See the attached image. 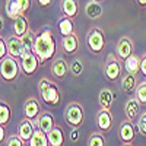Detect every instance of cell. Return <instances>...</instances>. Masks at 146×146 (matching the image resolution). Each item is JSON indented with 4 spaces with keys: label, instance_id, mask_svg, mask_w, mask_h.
<instances>
[{
    "label": "cell",
    "instance_id": "6da1fadb",
    "mask_svg": "<svg viewBox=\"0 0 146 146\" xmlns=\"http://www.w3.org/2000/svg\"><path fill=\"white\" fill-rule=\"evenodd\" d=\"M34 53L38 56L40 63H45L51 60L56 54V40L50 28H44L40 34H36V42Z\"/></svg>",
    "mask_w": 146,
    "mask_h": 146
},
{
    "label": "cell",
    "instance_id": "7a4b0ae2",
    "mask_svg": "<svg viewBox=\"0 0 146 146\" xmlns=\"http://www.w3.org/2000/svg\"><path fill=\"white\" fill-rule=\"evenodd\" d=\"M38 91H40V96L41 100L47 104V105H51L56 107L60 102V98H62V94H60L58 86L51 82L48 78H42L38 83Z\"/></svg>",
    "mask_w": 146,
    "mask_h": 146
},
{
    "label": "cell",
    "instance_id": "3957f363",
    "mask_svg": "<svg viewBox=\"0 0 146 146\" xmlns=\"http://www.w3.org/2000/svg\"><path fill=\"white\" fill-rule=\"evenodd\" d=\"M123 64H121L120 58L114 54H108L104 63V76L110 82H115L123 75Z\"/></svg>",
    "mask_w": 146,
    "mask_h": 146
},
{
    "label": "cell",
    "instance_id": "277c9868",
    "mask_svg": "<svg viewBox=\"0 0 146 146\" xmlns=\"http://www.w3.org/2000/svg\"><path fill=\"white\" fill-rule=\"evenodd\" d=\"M0 62H2V64H0V73H2L3 80H6V82L15 80L19 75V69H21V64L18 62V58L12 57V56H7L3 60H0Z\"/></svg>",
    "mask_w": 146,
    "mask_h": 146
},
{
    "label": "cell",
    "instance_id": "5b68a950",
    "mask_svg": "<svg viewBox=\"0 0 146 146\" xmlns=\"http://www.w3.org/2000/svg\"><path fill=\"white\" fill-rule=\"evenodd\" d=\"M83 118H85V113H83L82 105L79 102L69 104V107L66 108V113H64L66 123L72 129H78V127H80L83 124Z\"/></svg>",
    "mask_w": 146,
    "mask_h": 146
},
{
    "label": "cell",
    "instance_id": "8992f818",
    "mask_svg": "<svg viewBox=\"0 0 146 146\" xmlns=\"http://www.w3.org/2000/svg\"><path fill=\"white\" fill-rule=\"evenodd\" d=\"M31 7V0H6L5 13L10 19H16L21 15H25Z\"/></svg>",
    "mask_w": 146,
    "mask_h": 146
},
{
    "label": "cell",
    "instance_id": "52a82bcc",
    "mask_svg": "<svg viewBox=\"0 0 146 146\" xmlns=\"http://www.w3.org/2000/svg\"><path fill=\"white\" fill-rule=\"evenodd\" d=\"M86 45L89 51L94 54H100L105 47V35L101 28H92L86 36Z\"/></svg>",
    "mask_w": 146,
    "mask_h": 146
},
{
    "label": "cell",
    "instance_id": "ba28073f",
    "mask_svg": "<svg viewBox=\"0 0 146 146\" xmlns=\"http://www.w3.org/2000/svg\"><path fill=\"white\" fill-rule=\"evenodd\" d=\"M19 64H21L22 72L25 73V76H32L36 72V69H38V64H41V63H40L38 56L35 53L25 50V53L22 54V57L19 60Z\"/></svg>",
    "mask_w": 146,
    "mask_h": 146
},
{
    "label": "cell",
    "instance_id": "9c48e42d",
    "mask_svg": "<svg viewBox=\"0 0 146 146\" xmlns=\"http://www.w3.org/2000/svg\"><path fill=\"white\" fill-rule=\"evenodd\" d=\"M133 51H135V45H133L131 38H129V36H121L117 42V47H115L117 57L121 62H124V60H127L131 54H135Z\"/></svg>",
    "mask_w": 146,
    "mask_h": 146
},
{
    "label": "cell",
    "instance_id": "30bf717a",
    "mask_svg": "<svg viewBox=\"0 0 146 146\" xmlns=\"http://www.w3.org/2000/svg\"><path fill=\"white\" fill-rule=\"evenodd\" d=\"M135 135H136V129H135L133 121L124 120L118 129V137H120L121 143H131L135 140Z\"/></svg>",
    "mask_w": 146,
    "mask_h": 146
},
{
    "label": "cell",
    "instance_id": "8fae6325",
    "mask_svg": "<svg viewBox=\"0 0 146 146\" xmlns=\"http://www.w3.org/2000/svg\"><path fill=\"white\" fill-rule=\"evenodd\" d=\"M36 129H38V126L34 124L32 120L25 118V120H22L21 123H19V126H18V133H16V135H18L23 142L28 143V142L31 140V137L34 136V133H35Z\"/></svg>",
    "mask_w": 146,
    "mask_h": 146
},
{
    "label": "cell",
    "instance_id": "7c38bea8",
    "mask_svg": "<svg viewBox=\"0 0 146 146\" xmlns=\"http://www.w3.org/2000/svg\"><path fill=\"white\" fill-rule=\"evenodd\" d=\"M96 127L100 131H110L113 127V114L110 110L100 108L96 113Z\"/></svg>",
    "mask_w": 146,
    "mask_h": 146
},
{
    "label": "cell",
    "instance_id": "4fadbf2b",
    "mask_svg": "<svg viewBox=\"0 0 146 146\" xmlns=\"http://www.w3.org/2000/svg\"><path fill=\"white\" fill-rule=\"evenodd\" d=\"M40 102L38 100L35 98V96H29V98L27 100L25 105H23V114H25V118L28 120H32V121H38L36 118H38L41 114H40Z\"/></svg>",
    "mask_w": 146,
    "mask_h": 146
},
{
    "label": "cell",
    "instance_id": "5bb4252c",
    "mask_svg": "<svg viewBox=\"0 0 146 146\" xmlns=\"http://www.w3.org/2000/svg\"><path fill=\"white\" fill-rule=\"evenodd\" d=\"M7 42V50H9V56L15 57V58H19L22 57V54L25 53V48H23V42H22V38L16 35H12L6 40Z\"/></svg>",
    "mask_w": 146,
    "mask_h": 146
},
{
    "label": "cell",
    "instance_id": "9a60e30c",
    "mask_svg": "<svg viewBox=\"0 0 146 146\" xmlns=\"http://www.w3.org/2000/svg\"><path fill=\"white\" fill-rule=\"evenodd\" d=\"M69 64L66 63V60L63 57H57L53 64H51V73H53V76L57 78V79H63L66 78V75L69 73Z\"/></svg>",
    "mask_w": 146,
    "mask_h": 146
},
{
    "label": "cell",
    "instance_id": "2e32d148",
    "mask_svg": "<svg viewBox=\"0 0 146 146\" xmlns=\"http://www.w3.org/2000/svg\"><path fill=\"white\" fill-rule=\"evenodd\" d=\"M62 48L66 54H75L79 50V38L76 34H72L67 36H63L62 40Z\"/></svg>",
    "mask_w": 146,
    "mask_h": 146
},
{
    "label": "cell",
    "instance_id": "e0dca14e",
    "mask_svg": "<svg viewBox=\"0 0 146 146\" xmlns=\"http://www.w3.org/2000/svg\"><path fill=\"white\" fill-rule=\"evenodd\" d=\"M140 102L136 96H131V98L127 100L126 102V107H124V111H126V117L127 120H136L139 117V113H140Z\"/></svg>",
    "mask_w": 146,
    "mask_h": 146
},
{
    "label": "cell",
    "instance_id": "ac0fdd59",
    "mask_svg": "<svg viewBox=\"0 0 146 146\" xmlns=\"http://www.w3.org/2000/svg\"><path fill=\"white\" fill-rule=\"evenodd\" d=\"M85 15H86L91 21H96L102 16V6L96 0H89L85 5Z\"/></svg>",
    "mask_w": 146,
    "mask_h": 146
},
{
    "label": "cell",
    "instance_id": "d6986e66",
    "mask_svg": "<svg viewBox=\"0 0 146 146\" xmlns=\"http://www.w3.org/2000/svg\"><path fill=\"white\" fill-rule=\"evenodd\" d=\"M29 29H31L29 28V21L25 15H21L13 21V34L16 36H19V38H22Z\"/></svg>",
    "mask_w": 146,
    "mask_h": 146
},
{
    "label": "cell",
    "instance_id": "ffe728a7",
    "mask_svg": "<svg viewBox=\"0 0 146 146\" xmlns=\"http://www.w3.org/2000/svg\"><path fill=\"white\" fill-rule=\"evenodd\" d=\"M62 13L67 18H76L79 12V2L78 0H62Z\"/></svg>",
    "mask_w": 146,
    "mask_h": 146
},
{
    "label": "cell",
    "instance_id": "44dd1931",
    "mask_svg": "<svg viewBox=\"0 0 146 146\" xmlns=\"http://www.w3.org/2000/svg\"><path fill=\"white\" fill-rule=\"evenodd\" d=\"M54 127H56L54 117L50 113H41V115L38 117V129L48 135V133H50Z\"/></svg>",
    "mask_w": 146,
    "mask_h": 146
},
{
    "label": "cell",
    "instance_id": "7402d4cb",
    "mask_svg": "<svg viewBox=\"0 0 146 146\" xmlns=\"http://www.w3.org/2000/svg\"><path fill=\"white\" fill-rule=\"evenodd\" d=\"M123 67L126 70V73H131V75H136L140 72V64H142V58L137 57L136 54H131L127 60L123 62Z\"/></svg>",
    "mask_w": 146,
    "mask_h": 146
},
{
    "label": "cell",
    "instance_id": "603a6c76",
    "mask_svg": "<svg viewBox=\"0 0 146 146\" xmlns=\"http://www.w3.org/2000/svg\"><path fill=\"white\" fill-rule=\"evenodd\" d=\"M114 102V94L111 89H108V88H104L101 89L100 95H98V104H100V108L102 110H110Z\"/></svg>",
    "mask_w": 146,
    "mask_h": 146
},
{
    "label": "cell",
    "instance_id": "cb8c5ba5",
    "mask_svg": "<svg viewBox=\"0 0 146 146\" xmlns=\"http://www.w3.org/2000/svg\"><path fill=\"white\" fill-rule=\"evenodd\" d=\"M137 78L136 75H131V73H126V75L121 78V89L126 94H131L135 92L137 88Z\"/></svg>",
    "mask_w": 146,
    "mask_h": 146
},
{
    "label": "cell",
    "instance_id": "d4e9b609",
    "mask_svg": "<svg viewBox=\"0 0 146 146\" xmlns=\"http://www.w3.org/2000/svg\"><path fill=\"white\" fill-rule=\"evenodd\" d=\"M47 136H48L50 146H63L64 145V135H63V129L62 127L56 126Z\"/></svg>",
    "mask_w": 146,
    "mask_h": 146
},
{
    "label": "cell",
    "instance_id": "484cf974",
    "mask_svg": "<svg viewBox=\"0 0 146 146\" xmlns=\"http://www.w3.org/2000/svg\"><path fill=\"white\" fill-rule=\"evenodd\" d=\"M28 146H50L47 133H44V131L40 130V129H36L35 133H34V136H32L31 140L28 142Z\"/></svg>",
    "mask_w": 146,
    "mask_h": 146
},
{
    "label": "cell",
    "instance_id": "4316f807",
    "mask_svg": "<svg viewBox=\"0 0 146 146\" xmlns=\"http://www.w3.org/2000/svg\"><path fill=\"white\" fill-rule=\"evenodd\" d=\"M58 31H60V34H62L63 36L75 34V23H73L72 18L63 16L62 19H60L58 21Z\"/></svg>",
    "mask_w": 146,
    "mask_h": 146
},
{
    "label": "cell",
    "instance_id": "83f0119b",
    "mask_svg": "<svg viewBox=\"0 0 146 146\" xmlns=\"http://www.w3.org/2000/svg\"><path fill=\"white\" fill-rule=\"evenodd\" d=\"M22 42H23V48L27 51H32L34 53V48H35V42H36V34L29 29L25 35L22 36Z\"/></svg>",
    "mask_w": 146,
    "mask_h": 146
},
{
    "label": "cell",
    "instance_id": "f1b7e54d",
    "mask_svg": "<svg viewBox=\"0 0 146 146\" xmlns=\"http://www.w3.org/2000/svg\"><path fill=\"white\" fill-rule=\"evenodd\" d=\"M12 111H10V107L6 102H0V126H6L10 120Z\"/></svg>",
    "mask_w": 146,
    "mask_h": 146
},
{
    "label": "cell",
    "instance_id": "f546056e",
    "mask_svg": "<svg viewBox=\"0 0 146 146\" xmlns=\"http://www.w3.org/2000/svg\"><path fill=\"white\" fill-rule=\"evenodd\" d=\"M69 70H70V73L75 78H79L82 75V72H83V63H82V60L80 58H75L73 62H70Z\"/></svg>",
    "mask_w": 146,
    "mask_h": 146
},
{
    "label": "cell",
    "instance_id": "4dcf8cb0",
    "mask_svg": "<svg viewBox=\"0 0 146 146\" xmlns=\"http://www.w3.org/2000/svg\"><path fill=\"white\" fill-rule=\"evenodd\" d=\"M135 96L139 100V102L142 105H146V80H143L137 85V88L135 91Z\"/></svg>",
    "mask_w": 146,
    "mask_h": 146
},
{
    "label": "cell",
    "instance_id": "1f68e13d",
    "mask_svg": "<svg viewBox=\"0 0 146 146\" xmlns=\"http://www.w3.org/2000/svg\"><path fill=\"white\" fill-rule=\"evenodd\" d=\"M88 146H105V139L101 131L92 133L88 139Z\"/></svg>",
    "mask_w": 146,
    "mask_h": 146
},
{
    "label": "cell",
    "instance_id": "d6a6232c",
    "mask_svg": "<svg viewBox=\"0 0 146 146\" xmlns=\"http://www.w3.org/2000/svg\"><path fill=\"white\" fill-rule=\"evenodd\" d=\"M5 146H25V142H23L18 135H12L6 139Z\"/></svg>",
    "mask_w": 146,
    "mask_h": 146
},
{
    "label": "cell",
    "instance_id": "836d02e7",
    "mask_svg": "<svg viewBox=\"0 0 146 146\" xmlns=\"http://www.w3.org/2000/svg\"><path fill=\"white\" fill-rule=\"evenodd\" d=\"M137 130L142 136H146V113L140 114V117L137 120Z\"/></svg>",
    "mask_w": 146,
    "mask_h": 146
},
{
    "label": "cell",
    "instance_id": "e575fe53",
    "mask_svg": "<svg viewBox=\"0 0 146 146\" xmlns=\"http://www.w3.org/2000/svg\"><path fill=\"white\" fill-rule=\"evenodd\" d=\"M9 56V50H7V42L2 38L0 40V60H3L5 57Z\"/></svg>",
    "mask_w": 146,
    "mask_h": 146
},
{
    "label": "cell",
    "instance_id": "d590c367",
    "mask_svg": "<svg viewBox=\"0 0 146 146\" xmlns=\"http://www.w3.org/2000/svg\"><path fill=\"white\" fill-rule=\"evenodd\" d=\"M140 73L146 76V54L142 57V64H140Z\"/></svg>",
    "mask_w": 146,
    "mask_h": 146
},
{
    "label": "cell",
    "instance_id": "8d00e7d4",
    "mask_svg": "<svg viewBox=\"0 0 146 146\" xmlns=\"http://www.w3.org/2000/svg\"><path fill=\"white\" fill-rule=\"evenodd\" d=\"M70 139H72L73 142H76V140L79 139V133H78L76 129H73V130H72V133H70Z\"/></svg>",
    "mask_w": 146,
    "mask_h": 146
},
{
    "label": "cell",
    "instance_id": "74e56055",
    "mask_svg": "<svg viewBox=\"0 0 146 146\" xmlns=\"http://www.w3.org/2000/svg\"><path fill=\"white\" fill-rule=\"evenodd\" d=\"M5 127H6V126H0V142H2V143H3L5 136H6V130H5Z\"/></svg>",
    "mask_w": 146,
    "mask_h": 146
},
{
    "label": "cell",
    "instance_id": "f35d334b",
    "mask_svg": "<svg viewBox=\"0 0 146 146\" xmlns=\"http://www.w3.org/2000/svg\"><path fill=\"white\" fill-rule=\"evenodd\" d=\"M36 2L40 3V6L45 7V6H50V5H51V2H53V0H36Z\"/></svg>",
    "mask_w": 146,
    "mask_h": 146
},
{
    "label": "cell",
    "instance_id": "ab89813d",
    "mask_svg": "<svg viewBox=\"0 0 146 146\" xmlns=\"http://www.w3.org/2000/svg\"><path fill=\"white\" fill-rule=\"evenodd\" d=\"M136 2H137V5H139V6L146 7V0H136Z\"/></svg>",
    "mask_w": 146,
    "mask_h": 146
},
{
    "label": "cell",
    "instance_id": "60d3db41",
    "mask_svg": "<svg viewBox=\"0 0 146 146\" xmlns=\"http://www.w3.org/2000/svg\"><path fill=\"white\" fill-rule=\"evenodd\" d=\"M121 146H133V145H131V143H123Z\"/></svg>",
    "mask_w": 146,
    "mask_h": 146
},
{
    "label": "cell",
    "instance_id": "b9f144b4",
    "mask_svg": "<svg viewBox=\"0 0 146 146\" xmlns=\"http://www.w3.org/2000/svg\"><path fill=\"white\" fill-rule=\"evenodd\" d=\"M96 2H100V3H101V2H104V0H96Z\"/></svg>",
    "mask_w": 146,
    "mask_h": 146
}]
</instances>
